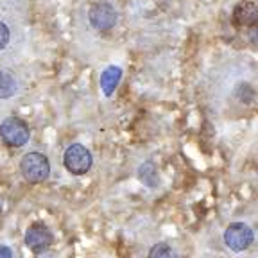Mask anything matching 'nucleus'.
Here are the masks:
<instances>
[{
  "label": "nucleus",
  "instance_id": "f257e3e1",
  "mask_svg": "<svg viewBox=\"0 0 258 258\" xmlns=\"http://www.w3.org/2000/svg\"><path fill=\"white\" fill-rule=\"evenodd\" d=\"M20 172L29 183H43L50 174V163L41 153H27L20 161Z\"/></svg>",
  "mask_w": 258,
  "mask_h": 258
},
{
  "label": "nucleus",
  "instance_id": "f03ea898",
  "mask_svg": "<svg viewBox=\"0 0 258 258\" xmlns=\"http://www.w3.org/2000/svg\"><path fill=\"white\" fill-rule=\"evenodd\" d=\"M63 163H64V169L69 170L70 174L83 176V174H86L92 169L93 158H92V153H90L83 144H72L64 151Z\"/></svg>",
  "mask_w": 258,
  "mask_h": 258
},
{
  "label": "nucleus",
  "instance_id": "7ed1b4c3",
  "mask_svg": "<svg viewBox=\"0 0 258 258\" xmlns=\"http://www.w3.org/2000/svg\"><path fill=\"white\" fill-rule=\"evenodd\" d=\"M0 137L9 147H24L29 142L31 131H29V125L22 118L9 117L0 124Z\"/></svg>",
  "mask_w": 258,
  "mask_h": 258
},
{
  "label": "nucleus",
  "instance_id": "20e7f679",
  "mask_svg": "<svg viewBox=\"0 0 258 258\" xmlns=\"http://www.w3.org/2000/svg\"><path fill=\"white\" fill-rule=\"evenodd\" d=\"M253 230L244 222H233L224 231V244L235 253L246 251L253 244Z\"/></svg>",
  "mask_w": 258,
  "mask_h": 258
},
{
  "label": "nucleus",
  "instance_id": "39448f33",
  "mask_svg": "<svg viewBox=\"0 0 258 258\" xmlns=\"http://www.w3.org/2000/svg\"><path fill=\"white\" fill-rule=\"evenodd\" d=\"M88 18H90V24L93 25V29L106 32L115 27V24H117V11L108 2H97V4H93L90 8Z\"/></svg>",
  "mask_w": 258,
  "mask_h": 258
},
{
  "label": "nucleus",
  "instance_id": "423d86ee",
  "mask_svg": "<svg viewBox=\"0 0 258 258\" xmlns=\"http://www.w3.org/2000/svg\"><path fill=\"white\" fill-rule=\"evenodd\" d=\"M52 242H54V235L50 233V230H48L47 226L40 224V222L32 224L27 230V233H25V244L34 253H41V251L48 249Z\"/></svg>",
  "mask_w": 258,
  "mask_h": 258
},
{
  "label": "nucleus",
  "instance_id": "0eeeda50",
  "mask_svg": "<svg viewBox=\"0 0 258 258\" xmlns=\"http://www.w3.org/2000/svg\"><path fill=\"white\" fill-rule=\"evenodd\" d=\"M233 22L237 27H254L258 24V6L244 0L233 9Z\"/></svg>",
  "mask_w": 258,
  "mask_h": 258
},
{
  "label": "nucleus",
  "instance_id": "6e6552de",
  "mask_svg": "<svg viewBox=\"0 0 258 258\" xmlns=\"http://www.w3.org/2000/svg\"><path fill=\"white\" fill-rule=\"evenodd\" d=\"M120 79H122V69L120 67H115V64L108 67V69L101 74V90L104 92L106 97H111L113 93H115Z\"/></svg>",
  "mask_w": 258,
  "mask_h": 258
},
{
  "label": "nucleus",
  "instance_id": "1a4fd4ad",
  "mask_svg": "<svg viewBox=\"0 0 258 258\" xmlns=\"http://www.w3.org/2000/svg\"><path fill=\"white\" fill-rule=\"evenodd\" d=\"M16 93V81L9 72L0 70V99H9Z\"/></svg>",
  "mask_w": 258,
  "mask_h": 258
},
{
  "label": "nucleus",
  "instance_id": "9d476101",
  "mask_svg": "<svg viewBox=\"0 0 258 258\" xmlns=\"http://www.w3.org/2000/svg\"><path fill=\"white\" fill-rule=\"evenodd\" d=\"M149 258H176V254L167 244H156L149 251Z\"/></svg>",
  "mask_w": 258,
  "mask_h": 258
},
{
  "label": "nucleus",
  "instance_id": "9b49d317",
  "mask_svg": "<svg viewBox=\"0 0 258 258\" xmlns=\"http://www.w3.org/2000/svg\"><path fill=\"white\" fill-rule=\"evenodd\" d=\"M9 38H11V34H9L8 25H6L4 22H0V50H4V48L8 47Z\"/></svg>",
  "mask_w": 258,
  "mask_h": 258
},
{
  "label": "nucleus",
  "instance_id": "f8f14e48",
  "mask_svg": "<svg viewBox=\"0 0 258 258\" xmlns=\"http://www.w3.org/2000/svg\"><path fill=\"white\" fill-rule=\"evenodd\" d=\"M0 258H13L11 249L6 247V246H0Z\"/></svg>",
  "mask_w": 258,
  "mask_h": 258
},
{
  "label": "nucleus",
  "instance_id": "ddd939ff",
  "mask_svg": "<svg viewBox=\"0 0 258 258\" xmlns=\"http://www.w3.org/2000/svg\"><path fill=\"white\" fill-rule=\"evenodd\" d=\"M0 210H2V198H0Z\"/></svg>",
  "mask_w": 258,
  "mask_h": 258
}]
</instances>
